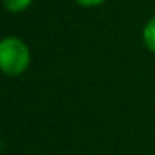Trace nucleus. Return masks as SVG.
<instances>
[{
    "label": "nucleus",
    "instance_id": "1",
    "mask_svg": "<svg viewBox=\"0 0 155 155\" xmlns=\"http://www.w3.org/2000/svg\"><path fill=\"white\" fill-rule=\"evenodd\" d=\"M30 65V48L22 38L5 37L0 40V72L8 77L22 75Z\"/></svg>",
    "mask_w": 155,
    "mask_h": 155
},
{
    "label": "nucleus",
    "instance_id": "3",
    "mask_svg": "<svg viewBox=\"0 0 155 155\" xmlns=\"http://www.w3.org/2000/svg\"><path fill=\"white\" fill-rule=\"evenodd\" d=\"M4 2V7L7 8L12 14H18V12H24L30 7V4L34 0H2Z\"/></svg>",
    "mask_w": 155,
    "mask_h": 155
},
{
    "label": "nucleus",
    "instance_id": "4",
    "mask_svg": "<svg viewBox=\"0 0 155 155\" xmlns=\"http://www.w3.org/2000/svg\"><path fill=\"white\" fill-rule=\"evenodd\" d=\"M78 5H82V7H97V5L104 4V2H107V0H75Z\"/></svg>",
    "mask_w": 155,
    "mask_h": 155
},
{
    "label": "nucleus",
    "instance_id": "2",
    "mask_svg": "<svg viewBox=\"0 0 155 155\" xmlns=\"http://www.w3.org/2000/svg\"><path fill=\"white\" fill-rule=\"evenodd\" d=\"M143 44L148 50L155 54V17H152L143 27Z\"/></svg>",
    "mask_w": 155,
    "mask_h": 155
}]
</instances>
